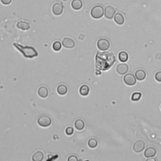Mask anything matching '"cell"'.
Instances as JSON below:
<instances>
[{
  "label": "cell",
  "mask_w": 161,
  "mask_h": 161,
  "mask_svg": "<svg viewBox=\"0 0 161 161\" xmlns=\"http://www.w3.org/2000/svg\"><path fill=\"white\" fill-rule=\"evenodd\" d=\"M97 47L99 51H106L110 47V42L106 38H100L97 42Z\"/></svg>",
  "instance_id": "obj_4"
},
{
  "label": "cell",
  "mask_w": 161,
  "mask_h": 161,
  "mask_svg": "<svg viewBox=\"0 0 161 161\" xmlns=\"http://www.w3.org/2000/svg\"><path fill=\"white\" fill-rule=\"evenodd\" d=\"M38 95L42 98H46L49 96V89L45 86H41L38 88Z\"/></svg>",
  "instance_id": "obj_12"
},
{
  "label": "cell",
  "mask_w": 161,
  "mask_h": 161,
  "mask_svg": "<svg viewBox=\"0 0 161 161\" xmlns=\"http://www.w3.org/2000/svg\"><path fill=\"white\" fill-rule=\"evenodd\" d=\"M156 149L154 147H150L145 149L144 152V156L147 158H152L156 155Z\"/></svg>",
  "instance_id": "obj_11"
},
{
  "label": "cell",
  "mask_w": 161,
  "mask_h": 161,
  "mask_svg": "<svg viewBox=\"0 0 161 161\" xmlns=\"http://www.w3.org/2000/svg\"><path fill=\"white\" fill-rule=\"evenodd\" d=\"M123 81L125 84H126L127 86H132L137 83V78L132 74H127L124 76Z\"/></svg>",
  "instance_id": "obj_5"
},
{
  "label": "cell",
  "mask_w": 161,
  "mask_h": 161,
  "mask_svg": "<svg viewBox=\"0 0 161 161\" xmlns=\"http://www.w3.org/2000/svg\"><path fill=\"white\" fill-rule=\"evenodd\" d=\"M155 79L158 82H161V71H159L155 74Z\"/></svg>",
  "instance_id": "obj_26"
},
{
  "label": "cell",
  "mask_w": 161,
  "mask_h": 161,
  "mask_svg": "<svg viewBox=\"0 0 161 161\" xmlns=\"http://www.w3.org/2000/svg\"><path fill=\"white\" fill-rule=\"evenodd\" d=\"M115 13H116L115 8L112 6L108 5L106 6V8H105L104 15L107 19L111 20L114 17V15H115Z\"/></svg>",
  "instance_id": "obj_6"
},
{
  "label": "cell",
  "mask_w": 161,
  "mask_h": 161,
  "mask_svg": "<svg viewBox=\"0 0 161 161\" xmlns=\"http://www.w3.org/2000/svg\"><path fill=\"white\" fill-rule=\"evenodd\" d=\"M114 21L119 25H122L125 23V18L121 13H116L114 16Z\"/></svg>",
  "instance_id": "obj_13"
},
{
  "label": "cell",
  "mask_w": 161,
  "mask_h": 161,
  "mask_svg": "<svg viewBox=\"0 0 161 161\" xmlns=\"http://www.w3.org/2000/svg\"><path fill=\"white\" fill-rule=\"evenodd\" d=\"M147 161H149V160H156L155 159H147Z\"/></svg>",
  "instance_id": "obj_29"
},
{
  "label": "cell",
  "mask_w": 161,
  "mask_h": 161,
  "mask_svg": "<svg viewBox=\"0 0 161 161\" xmlns=\"http://www.w3.org/2000/svg\"><path fill=\"white\" fill-rule=\"evenodd\" d=\"M68 160H69V161H77L78 160V158L76 157V156H71L69 158L67 159Z\"/></svg>",
  "instance_id": "obj_27"
},
{
  "label": "cell",
  "mask_w": 161,
  "mask_h": 161,
  "mask_svg": "<svg viewBox=\"0 0 161 161\" xmlns=\"http://www.w3.org/2000/svg\"><path fill=\"white\" fill-rule=\"evenodd\" d=\"M160 108H161V106H160Z\"/></svg>",
  "instance_id": "obj_30"
},
{
  "label": "cell",
  "mask_w": 161,
  "mask_h": 161,
  "mask_svg": "<svg viewBox=\"0 0 161 161\" xmlns=\"http://www.w3.org/2000/svg\"><path fill=\"white\" fill-rule=\"evenodd\" d=\"M52 13L54 14L55 15L59 16L63 13L64 6L61 3H56L52 6Z\"/></svg>",
  "instance_id": "obj_9"
},
{
  "label": "cell",
  "mask_w": 161,
  "mask_h": 161,
  "mask_svg": "<svg viewBox=\"0 0 161 161\" xmlns=\"http://www.w3.org/2000/svg\"><path fill=\"white\" fill-rule=\"evenodd\" d=\"M119 59L120 62H126L128 59V53L125 51H121L119 54Z\"/></svg>",
  "instance_id": "obj_21"
},
{
  "label": "cell",
  "mask_w": 161,
  "mask_h": 161,
  "mask_svg": "<svg viewBox=\"0 0 161 161\" xmlns=\"http://www.w3.org/2000/svg\"><path fill=\"white\" fill-rule=\"evenodd\" d=\"M90 92V88L87 84L82 85L79 88V93L81 96H86Z\"/></svg>",
  "instance_id": "obj_20"
},
{
  "label": "cell",
  "mask_w": 161,
  "mask_h": 161,
  "mask_svg": "<svg viewBox=\"0 0 161 161\" xmlns=\"http://www.w3.org/2000/svg\"><path fill=\"white\" fill-rule=\"evenodd\" d=\"M44 159V154L42 151H37L34 153L32 157V160L33 161H42Z\"/></svg>",
  "instance_id": "obj_18"
},
{
  "label": "cell",
  "mask_w": 161,
  "mask_h": 161,
  "mask_svg": "<svg viewBox=\"0 0 161 161\" xmlns=\"http://www.w3.org/2000/svg\"><path fill=\"white\" fill-rule=\"evenodd\" d=\"M98 142L97 140V139H96L95 138H90L88 142V145L89 147L91 149H95L96 147L98 146Z\"/></svg>",
  "instance_id": "obj_22"
},
{
  "label": "cell",
  "mask_w": 161,
  "mask_h": 161,
  "mask_svg": "<svg viewBox=\"0 0 161 161\" xmlns=\"http://www.w3.org/2000/svg\"><path fill=\"white\" fill-rule=\"evenodd\" d=\"M145 147V142L142 140H138L134 143L133 146V149L135 152L140 153L144 151Z\"/></svg>",
  "instance_id": "obj_7"
},
{
  "label": "cell",
  "mask_w": 161,
  "mask_h": 161,
  "mask_svg": "<svg viewBox=\"0 0 161 161\" xmlns=\"http://www.w3.org/2000/svg\"><path fill=\"white\" fill-rule=\"evenodd\" d=\"M128 71V66L126 64H120L116 67V73L120 75H125Z\"/></svg>",
  "instance_id": "obj_10"
},
{
  "label": "cell",
  "mask_w": 161,
  "mask_h": 161,
  "mask_svg": "<svg viewBox=\"0 0 161 161\" xmlns=\"http://www.w3.org/2000/svg\"><path fill=\"white\" fill-rule=\"evenodd\" d=\"M37 123L41 127H49L52 124V119L51 117L47 115L40 116L37 119Z\"/></svg>",
  "instance_id": "obj_3"
},
{
  "label": "cell",
  "mask_w": 161,
  "mask_h": 161,
  "mask_svg": "<svg viewBox=\"0 0 161 161\" xmlns=\"http://www.w3.org/2000/svg\"><path fill=\"white\" fill-rule=\"evenodd\" d=\"M13 45L26 58L33 59L38 55L37 51L34 47H30V46H23L17 43H14Z\"/></svg>",
  "instance_id": "obj_1"
},
{
  "label": "cell",
  "mask_w": 161,
  "mask_h": 161,
  "mask_svg": "<svg viewBox=\"0 0 161 161\" xmlns=\"http://www.w3.org/2000/svg\"><path fill=\"white\" fill-rule=\"evenodd\" d=\"M83 6V3L82 0H73L71 2V7L74 10H79Z\"/></svg>",
  "instance_id": "obj_17"
},
{
  "label": "cell",
  "mask_w": 161,
  "mask_h": 161,
  "mask_svg": "<svg viewBox=\"0 0 161 161\" xmlns=\"http://www.w3.org/2000/svg\"><path fill=\"white\" fill-rule=\"evenodd\" d=\"M105 9L101 5H96L91 10V15L95 19H99L104 15Z\"/></svg>",
  "instance_id": "obj_2"
},
{
  "label": "cell",
  "mask_w": 161,
  "mask_h": 161,
  "mask_svg": "<svg viewBox=\"0 0 161 161\" xmlns=\"http://www.w3.org/2000/svg\"><path fill=\"white\" fill-rule=\"evenodd\" d=\"M68 92V88L65 84H60L57 88V92L60 96L66 95Z\"/></svg>",
  "instance_id": "obj_15"
},
{
  "label": "cell",
  "mask_w": 161,
  "mask_h": 161,
  "mask_svg": "<svg viewBox=\"0 0 161 161\" xmlns=\"http://www.w3.org/2000/svg\"><path fill=\"white\" fill-rule=\"evenodd\" d=\"M16 27L18 28L21 30H28L30 29V25L29 23L25 21H20L16 24Z\"/></svg>",
  "instance_id": "obj_14"
},
{
  "label": "cell",
  "mask_w": 161,
  "mask_h": 161,
  "mask_svg": "<svg viewBox=\"0 0 161 161\" xmlns=\"http://www.w3.org/2000/svg\"><path fill=\"white\" fill-rule=\"evenodd\" d=\"M12 0H1V2L5 5H8L12 3Z\"/></svg>",
  "instance_id": "obj_28"
},
{
  "label": "cell",
  "mask_w": 161,
  "mask_h": 161,
  "mask_svg": "<svg viewBox=\"0 0 161 161\" xmlns=\"http://www.w3.org/2000/svg\"><path fill=\"white\" fill-rule=\"evenodd\" d=\"M74 128L72 127H68L66 129V134L67 135H72L74 134Z\"/></svg>",
  "instance_id": "obj_25"
},
{
  "label": "cell",
  "mask_w": 161,
  "mask_h": 161,
  "mask_svg": "<svg viewBox=\"0 0 161 161\" xmlns=\"http://www.w3.org/2000/svg\"><path fill=\"white\" fill-rule=\"evenodd\" d=\"M135 77L138 81H144L146 78V73L144 70L138 69L135 72Z\"/></svg>",
  "instance_id": "obj_16"
},
{
  "label": "cell",
  "mask_w": 161,
  "mask_h": 161,
  "mask_svg": "<svg viewBox=\"0 0 161 161\" xmlns=\"http://www.w3.org/2000/svg\"><path fill=\"white\" fill-rule=\"evenodd\" d=\"M74 127L78 131L83 130L85 127V123L83 120L77 119L74 122Z\"/></svg>",
  "instance_id": "obj_19"
},
{
  "label": "cell",
  "mask_w": 161,
  "mask_h": 161,
  "mask_svg": "<svg viewBox=\"0 0 161 161\" xmlns=\"http://www.w3.org/2000/svg\"><path fill=\"white\" fill-rule=\"evenodd\" d=\"M141 98H142V94L140 92H134V93L132 95L131 99L133 101H138Z\"/></svg>",
  "instance_id": "obj_24"
},
{
  "label": "cell",
  "mask_w": 161,
  "mask_h": 161,
  "mask_svg": "<svg viewBox=\"0 0 161 161\" xmlns=\"http://www.w3.org/2000/svg\"><path fill=\"white\" fill-rule=\"evenodd\" d=\"M61 48H62V45L60 44V42L59 41L55 42L52 45V49H53V51H55V52H59V51H60Z\"/></svg>",
  "instance_id": "obj_23"
},
{
  "label": "cell",
  "mask_w": 161,
  "mask_h": 161,
  "mask_svg": "<svg viewBox=\"0 0 161 161\" xmlns=\"http://www.w3.org/2000/svg\"><path fill=\"white\" fill-rule=\"evenodd\" d=\"M62 44L63 47L66 49H73L75 47V45H76V43H75L73 38L69 37H65L63 38Z\"/></svg>",
  "instance_id": "obj_8"
}]
</instances>
